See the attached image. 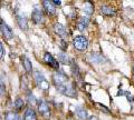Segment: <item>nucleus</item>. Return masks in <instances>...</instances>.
<instances>
[{
    "label": "nucleus",
    "mask_w": 134,
    "mask_h": 120,
    "mask_svg": "<svg viewBox=\"0 0 134 120\" xmlns=\"http://www.w3.org/2000/svg\"><path fill=\"white\" fill-rule=\"evenodd\" d=\"M70 69H72V72L74 76L76 78H79V68H78L77 64L75 62L73 59H72V62H70Z\"/></svg>",
    "instance_id": "nucleus-19"
},
{
    "label": "nucleus",
    "mask_w": 134,
    "mask_h": 120,
    "mask_svg": "<svg viewBox=\"0 0 134 120\" xmlns=\"http://www.w3.org/2000/svg\"><path fill=\"white\" fill-rule=\"evenodd\" d=\"M43 8L44 10L46 11V14L52 16L56 12V7L53 3V1H48V0H44L43 1Z\"/></svg>",
    "instance_id": "nucleus-8"
},
{
    "label": "nucleus",
    "mask_w": 134,
    "mask_h": 120,
    "mask_svg": "<svg viewBox=\"0 0 134 120\" xmlns=\"http://www.w3.org/2000/svg\"><path fill=\"white\" fill-rule=\"evenodd\" d=\"M5 91V88H3V81H1V93H3Z\"/></svg>",
    "instance_id": "nucleus-27"
},
{
    "label": "nucleus",
    "mask_w": 134,
    "mask_h": 120,
    "mask_svg": "<svg viewBox=\"0 0 134 120\" xmlns=\"http://www.w3.org/2000/svg\"><path fill=\"white\" fill-rule=\"evenodd\" d=\"M0 24H1V32H2L3 37H5L6 39H11L12 37H14V31H12V29L3 21V19L0 20Z\"/></svg>",
    "instance_id": "nucleus-5"
},
{
    "label": "nucleus",
    "mask_w": 134,
    "mask_h": 120,
    "mask_svg": "<svg viewBox=\"0 0 134 120\" xmlns=\"http://www.w3.org/2000/svg\"><path fill=\"white\" fill-rule=\"evenodd\" d=\"M44 61L48 66L53 67L54 69H57L58 70V68H59V64H58V61L53 57L52 53H49V52H46L45 55H44Z\"/></svg>",
    "instance_id": "nucleus-6"
},
{
    "label": "nucleus",
    "mask_w": 134,
    "mask_h": 120,
    "mask_svg": "<svg viewBox=\"0 0 134 120\" xmlns=\"http://www.w3.org/2000/svg\"><path fill=\"white\" fill-rule=\"evenodd\" d=\"M103 60V57L97 55V53H92V61L93 62H100Z\"/></svg>",
    "instance_id": "nucleus-22"
},
{
    "label": "nucleus",
    "mask_w": 134,
    "mask_h": 120,
    "mask_svg": "<svg viewBox=\"0 0 134 120\" xmlns=\"http://www.w3.org/2000/svg\"><path fill=\"white\" fill-rule=\"evenodd\" d=\"M58 60H59L60 64H64V65H70L69 62H72V59H69L68 55L65 51H60L58 53Z\"/></svg>",
    "instance_id": "nucleus-13"
},
{
    "label": "nucleus",
    "mask_w": 134,
    "mask_h": 120,
    "mask_svg": "<svg viewBox=\"0 0 134 120\" xmlns=\"http://www.w3.org/2000/svg\"><path fill=\"white\" fill-rule=\"evenodd\" d=\"M34 79H35L36 84L38 85V87H40L41 89H45V90L48 89L49 84L47 82L45 76L41 72H39V71H35V72H34Z\"/></svg>",
    "instance_id": "nucleus-3"
},
{
    "label": "nucleus",
    "mask_w": 134,
    "mask_h": 120,
    "mask_svg": "<svg viewBox=\"0 0 134 120\" xmlns=\"http://www.w3.org/2000/svg\"><path fill=\"white\" fill-rule=\"evenodd\" d=\"M133 78H134V66H133Z\"/></svg>",
    "instance_id": "nucleus-28"
},
{
    "label": "nucleus",
    "mask_w": 134,
    "mask_h": 120,
    "mask_svg": "<svg viewBox=\"0 0 134 120\" xmlns=\"http://www.w3.org/2000/svg\"><path fill=\"white\" fill-rule=\"evenodd\" d=\"M54 31L56 32L58 36H60L63 39H65L67 37V31H66V28L63 26L62 23H55L54 24Z\"/></svg>",
    "instance_id": "nucleus-9"
},
{
    "label": "nucleus",
    "mask_w": 134,
    "mask_h": 120,
    "mask_svg": "<svg viewBox=\"0 0 134 120\" xmlns=\"http://www.w3.org/2000/svg\"><path fill=\"white\" fill-rule=\"evenodd\" d=\"M96 106H97L98 109H99L100 111H103V112H105V113H110V112H111V111L107 109V107L104 106V105H102V103H96Z\"/></svg>",
    "instance_id": "nucleus-23"
},
{
    "label": "nucleus",
    "mask_w": 134,
    "mask_h": 120,
    "mask_svg": "<svg viewBox=\"0 0 134 120\" xmlns=\"http://www.w3.org/2000/svg\"><path fill=\"white\" fill-rule=\"evenodd\" d=\"M88 120H99V119H98L97 117H95V116H93V117H91Z\"/></svg>",
    "instance_id": "nucleus-26"
},
{
    "label": "nucleus",
    "mask_w": 134,
    "mask_h": 120,
    "mask_svg": "<svg viewBox=\"0 0 134 120\" xmlns=\"http://www.w3.org/2000/svg\"><path fill=\"white\" fill-rule=\"evenodd\" d=\"M17 23H18V26L23 29V30H27L28 29V22L25 17L20 15H17Z\"/></svg>",
    "instance_id": "nucleus-15"
},
{
    "label": "nucleus",
    "mask_w": 134,
    "mask_h": 120,
    "mask_svg": "<svg viewBox=\"0 0 134 120\" xmlns=\"http://www.w3.org/2000/svg\"><path fill=\"white\" fill-rule=\"evenodd\" d=\"M27 99H28V102L30 103L31 106H36L37 103L39 102V101L36 99V97L34 96V94H32L31 92H28V93H27Z\"/></svg>",
    "instance_id": "nucleus-21"
},
{
    "label": "nucleus",
    "mask_w": 134,
    "mask_h": 120,
    "mask_svg": "<svg viewBox=\"0 0 134 120\" xmlns=\"http://www.w3.org/2000/svg\"><path fill=\"white\" fill-rule=\"evenodd\" d=\"M53 3L55 6H60L62 5V1H60V0H53Z\"/></svg>",
    "instance_id": "nucleus-25"
},
{
    "label": "nucleus",
    "mask_w": 134,
    "mask_h": 120,
    "mask_svg": "<svg viewBox=\"0 0 134 120\" xmlns=\"http://www.w3.org/2000/svg\"><path fill=\"white\" fill-rule=\"evenodd\" d=\"M31 19H32V21L35 22V23H37V24L43 23V22H44V15H43V11L36 8V9L32 11V14H31Z\"/></svg>",
    "instance_id": "nucleus-7"
},
{
    "label": "nucleus",
    "mask_w": 134,
    "mask_h": 120,
    "mask_svg": "<svg viewBox=\"0 0 134 120\" xmlns=\"http://www.w3.org/2000/svg\"><path fill=\"white\" fill-rule=\"evenodd\" d=\"M14 106H15V108H16L17 110H21L24 107H25V101L23 100L21 98H17L16 100H15Z\"/></svg>",
    "instance_id": "nucleus-20"
},
{
    "label": "nucleus",
    "mask_w": 134,
    "mask_h": 120,
    "mask_svg": "<svg viewBox=\"0 0 134 120\" xmlns=\"http://www.w3.org/2000/svg\"><path fill=\"white\" fill-rule=\"evenodd\" d=\"M24 120H38L37 118V115L35 112V110L32 108H28L25 112V116H24Z\"/></svg>",
    "instance_id": "nucleus-12"
},
{
    "label": "nucleus",
    "mask_w": 134,
    "mask_h": 120,
    "mask_svg": "<svg viewBox=\"0 0 134 120\" xmlns=\"http://www.w3.org/2000/svg\"><path fill=\"white\" fill-rule=\"evenodd\" d=\"M21 61H23V65H24V67H25V70H26L28 73H30L31 70H32L31 61L29 60L26 56H23V57H21Z\"/></svg>",
    "instance_id": "nucleus-16"
},
{
    "label": "nucleus",
    "mask_w": 134,
    "mask_h": 120,
    "mask_svg": "<svg viewBox=\"0 0 134 120\" xmlns=\"http://www.w3.org/2000/svg\"><path fill=\"white\" fill-rule=\"evenodd\" d=\"M90 23V18L88 17H82L78 19V22H77V28L79 31H84L85 29L87 28Z\"/></svg>",
    "instance_id": "nucleus-10"
},
{
    "label": "nucleus",
    "mask_w": 134,
    "mask_h": 120,
    "mask_svg": "<svg viewBox=\"0 0 134 120\" xmlns=\"http://www.w3.org/2000/svg\"><path fill=\"white\" fill-rule=\"evenodd\" d=\"M100 14L104 15V16H108V17H112V16L115 15V10L113 9L111 6L103 5L102 7H100Z\"/></svg>",
    "instance_id": "nucleus-11"
},
{
    "label": "nucleus",
    "mask_w": 134,
    "mask_h": 120,
    "mask_svg": "<svg viewBox=\"0 0 134 120\" xmlns=\"http://www.w3.org/2000/svg\"><path fill=\"white\" fill-rule=\"evenodd\" d=\"M5 120H20V116L14 111H9L5 113Z\"/></svg>",
    "instance_id": "nucleus-18"
},
{
    "label": "nucleus",
    "mask_w": 134,
    "mask_h": 120,
    "mask_svg": "<svg viewBox=\"0 0 134 120\" xmlns=\"http://www.w3.org/2000/svg\"><path fill=\"white\" fill-rule=\"evenodd\" d=\"M38 110L40 115L43 116L44 118H49L50 117V108L48 106V103L45 100H40L38 102Z\"/></svg>",
    "instance_id": "nucleus-4"
},
{
    "label": "nucleus",
    "mask_w": 134,
    "mask_h": 120,
    "mask_svg": "<svg viewBox=\"0 0 134 120\" xmlns=\"http://www.w3.org/2000/svg\"><path fill=\"white\" fill-rule=\"evenodd\" d=\"M93 10H94V7L93 5L88 1L85 3V6H84V9H83V14H84V17H91L92 14H93Z\"/></svg>",
    "instance_id": "nucleus-14"
},
{
    "label": "nucleus",
    "mask_w": 134,
    "mask_h": 120,
    "mask_svg": "<svg viewBox=\"0 0 134 120\" xmlns=\"http://www.w3.org/2000/svg\"><path fill=\"white\" fill-rule=\"evenodd\" d=\"M52 79H53L54 85H55L56 89L58 90V91H59L62 88H64L66 85H68L69 82H70L68 76H67L66 73H64L63 71H59V70H57L56 72L53 73Z\"/></svg>",
    "instance_id": "nucleus-1"
},
{
    "label": "nucleus",
    "mask_w": 134,
    "mask_h": 120,
    "mask_svg": "<svg viewBox=\"0 0 134 120\" xmlns=\"http://www.w3.org/2000/svg\"><path fill=\"white\" fill-rule=\"evenodd\" d=\"M76 113H77V116L81 119H83V120H86L87 119V111H86V109L85 108H83V107H77L76 108Z\"/></svg>",
    "instance_id": "nucleus-17"
},
{
    "label": "nucleus",
    "mask_w": 134,
    "mask_h": 120,
    "mask_svg": "<svg viewBox=\"0 0 134 120\" xmlns=\"http://www.w3.org/2000/svg\"><path fill=\"white\" fill-rule=\"evenodd\" d=\"M73 46L79 51H84L88 48V40L84 36H76L73 39Z\"/></svg>",
    "instance_id": "nucleus-2"
},
{
    "label": "nucleus",
    "mask_w": 134,
    "mask_h": 120,
    "mask_svg": "<svg viewBox=\"0 0 134 120\" xmlns=\"http://www.w3.org/2000/svg\"><path fill=\"white\" fill-rule=\"evenodd\" d=\"M3 56H5V49H3V45H2V42L0 43V58H3Z\"/></svg>",
    "instance_id": "nucleus-24"
}]
</instances>
